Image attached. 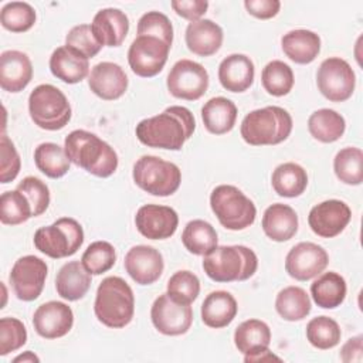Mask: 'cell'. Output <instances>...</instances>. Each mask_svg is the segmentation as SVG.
Returning a JSON list of instances; mask_svg holds the SVG:
<instances>
[{
  "mask_svg": "<svg viewBox=\"0 0 363 363\" xmlns=\"http://www.w3.org/2000/svg\"><path fill=\"white\" fill-rule=\"evenodd\" d=\"M194 129L196 121L190 109L172 105L159 115L142 119L135 133L138 140L147 147L180 150L193 136Z\"/></svg>",
  "mask_w": 363,
  "mask_h": 363,
  "instance_id": "cell-1",
  "label": "cell"
},
{
  "mask_svg": "<svg viewBox=\"0 0 363 363\" xmlns=\"http://www.w3.org/2000/svg\"><path fill=\"white\" fill-rule=\"evenodd\" d=\"M64 149L71 163L96 177H109L118 169V155L113 147L92 132L75 129L64 140Z\"/></svg>",
  "mask_w": 363,
  "mask_h": 363,
  "instance_id": "cell-2",
  "label": "cell"
},
{
  "mask_svg": "<svg viewBox=\"0 0 363 363\" xmlns=\"http://www.w3.org/2000/svg\"><path fill=\"white\" fill-rule=\"evenodd\" d=\"M94 313L96 319L112 329L129 325L135 313V295L121 277H106L96 289Z\"/></svg>",
  "mask_w": 363,
  "mask_h": 363,
  "instance_id": "cell-3",
  "label": "cell"
},
{
  "mask_svg": "<svg viewBox=\"0 0 363 363\" xmlns=\"http://www.w3.org/2000/svg\"><path fill=\"white\" fill-rule=\"evenodd\" d=\"M291 113L277 105L248 112L240 126L241 138L251 146H272L288 139L292 132Z\"/></svg>",
  "mask_w": 363,
  "mask_h": 363,
  "instance_id": "cell-4",
  "label": "cell"
},
{
  "mask_svg": "<svg viewBox=\"0 0 363 363\" xmlns=\"http://www.w3.org/2000/svg\"><path fill=\"white\" fill-rule=\"evenodd\" d=\"M258 268L255 252L245 245H217L203 257L206 275L216 282L247 281Z\"/></svg>",
  "mask_w": 363,
  "mask_h": 363,
  "instance_id": "cell-5",
  "label": "cell"
},
{
  "mask_svg": "<svg viewBox=\"0 0 363 363\" xmlns=\"http://www.w3.org/2000/svg\"><path fill=\"white\" fill-rule=\"evenodd\" d=\"M210 207L218 223L231 231L250 227L257 217V208L238 187L220 184L210 194Z\"/></svg>",
  "mask_w": 363,
  "mask_h": 363,
  "instance_id": "cell-6",
  "label": "cell"
},
{
  "mask_svg": "<svg viewBox=\"0 0 363 363\" xmlns=\"http://www.w3.org/2000/svg\"><path fill=\"white\" fill-rule=\"evenodd\" d=\"M28 113L38 128L60 130L69 122L72 111L68 98L60 88L51 84H41L28 96Z\"/></svg>",
  "mask_w": 363,
  "mask_h": 363,
  "instance_id": "cell-7",
  "label": "cell"
},
{
  "mask_svg": "<svg viewBox=\"0 0 363 363\" xmlns=\"http://www.w3.org/2000/svg\"><path fill=\"white\" fill-rule=\"evenodd\" d=\"M132 177L139 189L159 197L172 196L182 183L179 166L153 155H143L135 162Z\"/></svg>",
  "mask_w": 363,
  "mask_h": 363,
  "instance_id": "cell-8",
  "label": "cell"
},
{
  "mask_svg": "<svg viewBox=\"0 0 363 363\" xmlns=\"http://www.w3.org/2000/svg\"><path fill=\"white\" fill-rule=\"evenodd\" d=\"M35 248L50 258L58 259L74 255L84 242L82 225L71 217H61L51 225L40 227L34 233Z\"/></svg>",
  "mask_w": 363,
  "mask_h": 363,
  "instance_id": "cell-9",
  "label": "cell"
},
{
  "mask_svg": "<svg viewBox=\"0 0 363 363\" xmlns=\"http://www.w3.org/2000/svg\"><path fill=\"white\" fill-rule=\"evenodd\" d=\"M316 85L319 92L330 102H343L354 92L356 75L346 60L329 57L318 68Z\"/></svg>",
  "mask_w": 363,
  "mask_h": 363,
  "instance_id": "cell-10",
  "label": "cell"
},
{
  "mask_svg": "<svg viewBox=\"0 0 363 363\" xmlns=\"http://www.w3.org/2000/svg\"><path fill=\"white\" fill-rule=\"evenodd\" d=\"M210 78L207 69L191 60H179L170 69L166 85L170 92L177 99L197 101L208 89Z\"/></svg>",
  "mask_w": 363,
  "mask_h": 363,
  "instance_id": "cell-11",
  "label": "cell"
},
{
  "mask_svg": "<svg viewBox=\"0 0 363 363\" xmlns=\"http://www.w3.org/2000/svg\"><path fill=\"white\" fill-rule=\"evenodd\" d=\"M170 45L152 35H138L128 50V64L133 74L150 78L157 75L169 57Z\"/></svg>",
  "mask_w": 363,
  "mask_h": 363,
  "instance_id": "cell-12",
  "label": "cell"
},
{
  "mask_svg": "<svg viewBox=\"0 0 363 363\" xmlns=\"http://www.w3.org/2000/svg\"><path fill=\"white\" fill-rule=\"evenodd\" d=\"M48 267L45 261L35 255L20 257L9 275L14 295L24 302L35 301L44 288Z\"/></svg>",
  "mask_w": 363,
  "mask_h": 363,
  "instance_id": "cell-13",
  "label": "cell"
},
{
  "mask_svg": "<svg viewBox=\"0 0 363 363\" xmlns=\"http://www.w3.org/2000/svg\"><path fill=\"white\" fill-rule=\"evenodd\" d=\"M150 319L156 330L162 335L180 336L189 332L193 323V309L190 305L176 302L166 292L153 301Z\"/></svg>",
  "mask_w": 363,
  "mask_h": 363,
  "instance_id": "cell-14",
  "label": "cell"
},
{
  "mask_svg": "<svg viewBox=\"0 0 363 363\" xmlns=\"http://www.w3.org/2000/svg\"><path fill=\"white\" fill-rule=\"evenodd\" d=\"M329 264L326 250L315 242L302 241L294 245L285 257V271L296 281H309L320 275Z\"/></svg>",
  "mask_w": 363,
  "mask_h": 363,
  "instance_id": "cell-15",
  "label": "cell"
},
{
  "mask_svg": "<svg viewBox=\"0 0 363 363\" xmlns=\"http://www.w3.org/2000/svg\"><path fill=\"white\" fill-rule=\"evenodd\" d=\"M350 220V207L345 201L336 199L315 204L308 216L311 230L322 238H333L339 235L347 227Z\"/></svg>",
  "mask_w": 363,
  "mask_h": 363,
  "instance_id": "cell-16",
  "label": "cell"
},
{
  "mask_svg": "<svg viewBox=\"0 0 363 363\" xmlns=\"http://www.w3.org/2000/svg\"><path fill=\"white\" fill-rule=\"evenodd\" d=\"M135 224L145 238L166 240L176 233L179 216L169 206L145 204L136 211Z\"/></svg>",
  "mask_w": 363,
  "mask_h": 363,
  "instance_id": "cell-17",
  "label": "cell"
},
{
  "mask_svg": "<svg viewBox=\"0 0 363 363\" xmlns=\"http://www.w3.org/2000/svg\"><path fill=\"white\" fill-rule=\"evenodd\" d=\"M123 267L136 284L152 285L160 278L164 269V261L155 247L135 245L126 252Z\"/></svg>",
  "mask_w": 363,
  "mask_h": 363,
  "instance_id": "cell-18",
  "label": "cell"
},
{
  "mask_svg": "<svg viewBox=\"0 0 363 363\" xmlns=\"http://www.w3.org/2000/svg\"><path fill=\"white\" fill-rule=\"evenodd\" d=\"M72 309L60 301H48L40 305L33 315L34 330L44 339L62 337L72 329Z\"/></svg>",
  "mask_w": 363,
  "mask_h": 363,
  "instance_id": "cell-19",
  "label": "cell"
},
{
  "mask_svg": "<svg viewBox=\"0 0 363 363\" xmlns=\"http://www.w3.org/2000/svg\"><path fill=\"white\" fill-rule=\"evenodd\" d=\"M128 75L119 64L102 61L92 67L88 75L89 89L104 101L121 98L128 89Z\"/></svg>",
  "mask_w": 363,
  "mask_h": 363,
  "instance_id": "cell-20",
  "label": "cell"
},
{
  "mask_svg": "<svg viewBox=\"0 0 363 363\" xmlns=\"http://www.w3.org/2000/svg\"><path fill=\"white\" fill-rule=\"evenodd\" d=\"M33 78V64L28 55L18 50H7L0 55V86L3 91L17 94Z\"/></svg>",
  "mask_w": 363,
  "mask_h": 363,
  "instance_id": "cell-21",
  "label": "cell"
},
{
  "mask_svg": "<svg viewBox=\"0 0 363 363\" xmlns=\"http://www.w3.org/2000/svg\"><path fill=\"white\" fill-rule=\"evenodd\" d=\"M91 28L102 47H119L128 35L129 18L119 9H101L94 16Z\"/></svg>",
  "mask_w": 363,
  "mask_h": 363,
  "instance_id": "cell-22",
  "label": "cell"
},
{
  "mask_svg": "<svg viewBox=\"0 0 363 363\" xmlns=\"http://www.w3.org/2000/svg\"><path fill=\"white\" fill-rule=\"evenodd\" d=\"M51 74L65 84H78L89 75V61L77 50L61 45L50 57Z\"/></svg>",
  "mask_w": 363,
  "mask_h": 363,
  "instance_id": "cell-23",
  "label": "cell"
},
{
  "mask_svg": "<svg viewBox=\"0 0 363 363\" xmlns=\"http://www.w3.org/2000/svg\"><path fill=\"white\" fill-rule=\"evenodd\" d=\"M223 28L210 18H200L189 23L184 40L189 51L199 57L216 54L223 44Z\"/></svg>",
  "mask_w": 363,
  "mask_h": 363,
  "instance_id": "cell-24",
  "label": "cell"
},
{
  "mask_svg": "<svg viewBox=\"0 0 363 363\" xmlns=\"http://www.w3.org/2000/svg\"><path fill=\"white\" fill-rule=\"evenodd\" d=\"M255 67L245 54H231L218 65V81L230 92H245L254 82Z\"/></svg>",
  "mask_w": 363,
  "mask_h": 363,
  "instance_id": "cell-25",
  "label": "cell"
},
{
  "mask_svg": "<svg viewBox=\"0 0 363 363\" xmlns=\"http://www.w3.org/2000/svg\"><path fill=\"white\" fill-rule=\"evenodd\" d=\"M261 225L268 238L284 242L298 233V214L291 206L275 203L264 211Z\"/></svg>",
  "mask_w": 363,
  "mask_h": 363,
  "instance_id": "cell-26",
  "label": "cell"
},
{
  "mask_svg": "<svg viewBox=\"0 0 363 363\" xmlns=\"http://www.w3.org/2000/svg\"><path fill=\"white\" fill-rule=\"evenodd\" d=\"M91 274L79 261H68L55 277L57 294L69 302L82 299L91 286Z\"/></svg>",
  "mask_w": 363,
  "mask_h": 363,
  "instance_id": "cell-27",
  "label": "cell"
},
{
  "mask_svg": "<svg viewBox=\"0 0 363 363\" xmlns=\"http://www.w3.org/2000/svg\"><path fill=\"white\" fill-rule=\"evenodd\" d=\"M237 301L227 291H213L201 303V320L213 329L228 326L237 316Z\"/></svg>",
  "mask_w": 363,
  "mask_h": 363,
  "instance_id": "cell-28",
  "label": "cell"
},
{
  "mask_svg": "<svg viewBox=\"0 0 363 363\" xmlns=\"http://www.w3.org/2000/svg\"><path fill=\"white\" fill-rule=\"evenodd\" d=\"M284 54L296 64H311L320 52V37L305 28L291 30L281 38Z\"/></svg>",
  "mask_w": 363,
  "mask_h": 363,
  "instance_id": "cell-29",
  "label": "cell"
},
{
  "mask_svg": "<svg viewBox=\"0 0 363 363\" xmlns=\"http://www.w3.org/2000/svg\"><path fill=\"white\" fill-rule=\"evenodd\" d=\"M235 104L224 96L210 98L201 108L204 128L213 135L228 133L237 121Z\"/></svg>",
  "mask_w": 363,
  "mask_h": 363,
  "instance_id": "cell-30",
  "label": "cell"
},
{
  "mask_svg": "<svg viewBox=\"0 0 363 363\" xmlns=\"http://www.w3.org/2000/svg\"><path fill=\"white\" fill-rule=\"evenodd\" d=\"M347 286L345 278L335 272H323L311 285L313 302L323 309H335L340 306L346 298Z\"/></svg>",
  "mask_w": 363,
  "mask_h": 363,
  "instance_id": "cell-31",
  "label": "cell"
},
{
  "mask_svg": "<svg viewBox=\"0 0 363 363\" xmlns=\"http://www.w3.org/2000/svg\"><path fill=\"white\" fill-rule=\"evenodd\" d=\"M271 184L274 191L281 197H299L308 186V174L306 170L298 163H281L272 172Z\"/></svg>",
  "mask_w": 363,
  "mask_h": 363,
  "instance_id": "cell-32",
  "label": "cell"
},
{
  "mask_svg": "<svg viewBox=\"0 0 363 363\" xmlns=\"http://www.w3.org/2000/svg\"><path fill=\"white\" fill-rule=\"evenodd\" d=\"M271 343V329L259 319L241 322L234 332V345L242 354H251L268 349Z\"/></svg>",
  "mask_w": 363,
  "mask_h": 363,
  "instance_id": "cell-33",
  "label": "cell"
},
{
  "mask_svg": "<svg viewBox=\"0 0 363 363\" xmlns=\"http://www.w3.org/2000/svg\"><path fill=\"white\" fill-rule=\"evenodd\" d=\"M308 130L313 139L322 143H333L343 136L346 121L336 111L322 108L311 113L308 119Z\"/></svg>",
  "mask_w": 363,
  "mask_h": 363,
  "instance_id": "cell-34",
  "label": "cell"
},
{
  "mask_svg": "<svg viewBox=\"0 0 363 363\" xmlns=\"http://www.w3.org/2000/svg\"><path fill=\"white\" fill-rule=\"evenodd\" d=\"M275 309L284 320L298 322L309 315L312 303L303 288L291 285L278 292L275 298Z\"/></svg>",
  "mask_w": 363,
  "mask_h": 363,
  "instance_id": "cell-35",
  "label": "cell"
},
{
  "mask_svg": "<svg viewBox=\"0 0 363 363\" xmlns=\"http://www.w3.org/2000/svg\"><path fill=\"white\" fill-rule=\"evenodd\" d=\"M182 242L190 254L204 257L217 247L218 237L210 223L197 218L186 224L182 233Z\"/></svg>",
  "mask_w": 363,
  "mask_h": 363,
  "instance_id": "cell-36",
  "label": "cell"
},
{
  "mask_svg": "<svg viewBox=\"0 0 363 363\" xmlns=\"http://www.w3.org/2000/svg\"><path fill=\"white\" fill-rule=\"evenodd\" d=\"M34 163L41 173L51 179L65 176L71 164L65 149L54 142H44L35 147Z\"/></svg>",
  "mask_w": 363,
  "mask_h": 363,
  "instance_id": "cell-37",
  "label": "cell"
},
{
  "mask_svg": "<svg viewBox=\"0 0 363 363\" xmlns=\"http://www.w3.org/2000/svg\"><path fill=\"white\" fill-rule=\"evenodd\" d=\"M336 177L349 186H359L363 182V152L360 147L349 146L340 149L333 159Z\"/></svg>",
  "mask_w": 363,
  "mask_h": 363,
  "instance_id": "cell-38",
  "label": "cell"
},
{
  "mask_svg": "<svg viewBox=\"0 0 363 363\" xmlns=\"http://www.w3.org/2000/svg\"><path fill=\"white\" fill-rule=\"evenodd\" d=\"M261 82L264 89L272 96L288 95L295 82L294 71L286 62L272 60L262 68Z\"/></svg>",
  "mask_w": 363,
  "mask_h": 363,
  "instance_id": "cell-39",
  "label": "cell"
},
{
  "mask_svg": "<svg viewBox=\"0 0 363 363\" xmlns=\"http://www.w3.org/2000/svg\"><path fill=\"white\" fill-rule=\"evenodd\" d=\"M340 337L342 330L339 323L329 316L312 318L306 325V339L316 349H332L339 345Z\"/></svg>",
  "mask_w": 363,
  "mask_h": 363,
  "instance_id": "cell-40",
  "label": "cell"
},
{
  "mask_svg": "<svg viewBox=\"0 0 363 363\" xmlns=\"http://www.w3.org/2000/svg\"><path fill=\"white\" fill-rule=\"evenodd\" d=\"M33 217L28 199L18 189L4 191L0 197V221L4 225H18Z\"/></svg>",
  "mask_w": 363,
  "mask_h": 363,
  "instance_id": "cell-41",
  "label": "cell"
},
{
  "mask_svg": "<svg viewBox=\"0 0 363 363\" xmlns=\"http://www.w3.org/2000/svg\"><path fill=\"white\" fill-rule=\"evenodd\" d=\"M37 20L35 10L26 1H10L1 7L0 23L11 33H24L30 30Z\"/></svg>",
  "mask_w": 363,
  "mask_h": 363,
  "instance_id": "cell-42",
  "label": "cell"
},
{
  "mask_svg": "<svg viewBox=\"0 0 363 363\" xmlns=\"http://www.w3.org/2000/svg\"><path fill=\"white\" fill-rule=\"evenodd\" d=\"M81 262L91 275H101L115 265V247L108 241H94L84 251Z\"/></svg>",
  "mask_w": 363,
  "mask_h": 363,
  "instance_id": "cell-43",
  "label": "cell"
},
{
  "mask_svg": "<svg viewBox=\"0 0 363 363\" xmlns=\"http://www.w3.org/2000/svg\"><path fill=\"white\" fill-rule=\"evenodd\" d=\"M166 292L176 302L191 305L200 294V279L191 271L180 269L169 278Z\"/></svg>",
  "mask_w": 363,
  "mask_h": 363,
  "instance_id": "cell-44",
  "label": "cell"
},
{
  "mask_svg": "<svg viewBox=\"0 0 363 363\" xmlns=\"http://www.w3.org/2000/svg\"><path fill=\"white\" fill-rule=\"evenodd\" d=\"M138 35H152L160 38L172 47L173 26L169 17L160 11H147L138 21Z\"/></svg>",
  "mask_w": 363,
  "mask_h": 363,
  "instance_id": "cell-45",
  "label": "cell"
},
{
  "mask_svg": "<svg viewBox=\"0 0 363 363\" xmlns=\"http://www.w3.org/2000/svg\"><path fill=\"white\" fill-rule=\"evenodd\" d=\"M27 342V329L17 318L0 319V356L18 350Z\"/></svg>",
  "mask_w": 363,
  "mask_h": 363,
  "instance_id": "cell-46",
  "label": "cell"
},
{
  "mask_svg": "<svg viewBox=\"0 0 363 363\" xmlns=\"http://www.w3.org/2000/svg\"><path fill=\"white\" fill-rule=\"evenodd\" d=\"M16 189L24 193V196L28 199L33 207V217H38L43 213H45V210L50 206L51 197H50L48 186L41 179L34 176H27L17 184Z\"/></svg>",
  "mask_w": 363,
  "mask_h": 363,
  "instance_id": "cell-47",
  "label": "cell"
},
{
  "mask_svg": "<svg viewBox=\"0 0 363 363\" xmlns=\"http://www.w3.org/2000/svg\"><path fill=\"white\" fill-rule=\"evenodd\" d=\"M65 45L77 50L88 60L94 58L102 48V45L95 38L89 24L74 26L65 35Z\"/></svg>",
  "mask_w": 363,
  "mask_h": 363,
  "instance_id": "cell-48",
  "label": "cell"
},
{
  "mask_svg": "<svg viewBox=\"0 0 363 363\" xmlns=\"http://www.w3.org/2000/svg\"><path fill=\"white\" fill-rule=\"evenodd\" d=\"M0 155H1V164H0V182L3 184L13 182L21 167V160L14 143L10 138L3 133L0 139Z\"/></svg>",
  "mask_w": 363,
  "mask_h": 363,
  "instance_id": "cell-49",
  "label": "cell"
},
{
  "mask_svg": "<svg viewBox=\"0 0 363 363\" xmlns=\"http://www.w3.org/2000/svg\"><path fill=\"white\" fill-rule=\"evenodd\" d=\"M173 11L180 16L182 18L191 21L200 20L207 9H208V1L206 0H173L170 3Z\"/></svg>",
  "mask_w": 363,
  "mask_h": 363,
  "instance_id": "cell-50",
  "label": "cell"
},
{
  "mask_svg": "<svg viewBox=\"0 0 363 363\" xmlns=\"http://www.w3.org/2000/svg\"><path fill=\"white\" fill-rule=\"evenodd\" d=\"M244 7L248 11V14L261 20H268L275 17L279 13L281 1L279 0H245Z\"/></svg>",
  "mask_w": 363,
  "mask_h": 363,
  "instance_id": "cell-51",
  "label": "cell"
},
{
  "mask_svg": "<svg viewBox=\"0 0 363 363\" xmlns=\"http://www.w3.org/2000/svg\"><path fill=\"white\" fill-rule=\"evenodd\" d=\"M340 360L345 363H360L363 359V337L362 335L347 339L340 349Z\"/></svg>",
  "mask_w": 363,
  "mask_h": 363,
  "instance_id": "cell-52",
  "label": "cell"
},
{
  "mask_svg": "<svg viewBox=\"0 0 363 363\" xmlns=\"http://www.w3.org/2000/svg\"><path fill=\"white\" fill-rule=\"evenodd\" d=\"M269 360H281L278 356H275L269 349H264L251 354H245L244 356V362L245 363H251V362H269Z\"/></svg>",
  "mask_w": 363,
  "mask_h": 363,
  "instance_id": "cell-53",
  "label": "cell"
},
{
  "mask_svg": "<svg viewBox=\"0 0 363 363\" xmlns=\"http://www.w3.org/2000/svg\"><path fill=\"white\" fill-rule=\"evenodd\" d=\"M13 362L14 363H18V362H23V363H26V362H28V363H38L40 362V357L37 356V354H34L31 350H27V352H24L23 354H18V356H16L14 359H13Z\"/></svg>",
  "mask_w": 363,
  "mask_h": 363,
  "instance_id": "cell-54",
  "label": "cell"
}]
</instances>
